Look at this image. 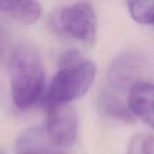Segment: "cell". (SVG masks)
Instances as JSON below:
<instances>
[{
  "mask_svg": "<svg viewBox=\"0 0 154 154\" xmlns=\"http://www.w3.org/2000/svg\"><path fill=\"white\" fill-rule=\"evenodd\" d=\"M12 97L16 107L27 109L42 98L45 73L36 48L28 42L18 43L9 59Z\"/></svg>",
  "mask_w": 154,
  "mask_h": 154,
  "instance_id": "cell-1",
  "label": "cell"
},
{
  "mask_svg": "<svg viewBox=\"0 0 154 154\" xmlns=\"http://www.w3.org/2000/svg\"><path fill=\"white\" fill-rule=\"evenodd\" d=\"M97 74L95 63L86 60L78 50L65 51L59 60V70L44 97L46 106L65 105L83 97Z\"/></svg>",
  "mask_w": 154,
  "mask_h": 154,
  "instance_id": "cell-2",
  "label": "cell"
},
{
  "mask_svg": "<svg viewBox=\"0 0 154 154\" xmlns=\"http://www.w3.org/2000/svg\"><path fill=\"white\" fill-rule=\"evenodd\" d=\"M53 29L65 36L92 44L97 35V17L90 3L79 2L58 8L51 16Z\"/></svg>",
  "mask_w": 154,
  "mask_h": 154,
  "instance_id": "cell-3",
  "label": "cell"
},
{
  "mask_svg": "<svg viewBox=\"0 0 154 154\" xmlns=\"http://www.w3.org/2000/svg\"><path fill=\"white\" fill-rule=\"evenodd\" d=\"M79 119L76 110L69 104L47 106L45 134L58 148H69L78 136Z\"/></svg>",
  "mask_w": 154,
  "mask_h": 154,
  "instance_id": "cell-4",
  "label": "cell"
},
{
  "mask_svg": "<svg viewBox=\"0 0 154 154\" xmlns=\"http://www.w3.org/2000/svg\"><path fill=\"white\" fill-rule=\"evenodd\" d=\"M142 62L140 58L132 53L125 52L116 57L109 67L108 81L110 85L120 91L131 89L140 82Z\"/></svg>",
  "mask_w": 154,
  "mask_h": 154,
  "instance_id": "cell-5",
  "label": "cell"
},
{
  "mask_svg": "<svg viewBox=\"0 0 154 154\" xmlns=\"http://www.w3.org/2000/svg\"><path fill=\"white\" fill-rule=\"evenodd\" d=\"M128 108L134 117L154 130V84L142 81L135 84L130 89Z\"/></svg>",
  "mask_w": 154,
  "mask_h": 154,
  "instance_id": "cell-6",
  "label": "cell"
},
{
  "mask_svg": "<svg viewBox=\"0 0 154 154\" xmlns=\"http://www.w3.org/2000/svg\"><path fill=\"white\" fill-rule=\"evenodd\" d=\"M54 146L42 129L23 132L16 142V154H68Z\"/></svg>",
  "mask_w": 154,
  "mask_h": 154,
  "instance_id": "cell-7",
  "label": "cell"
},
{
  "mask_svg": "<svg viewBox=\"0 0 154 154\" xmlns=\"http://www.w3.org/2000/svg\"><path fill=\"white\" fill-rule=\"evenodd\" d=\"M0 13H5L22 23L31 24L40 18L42 6L36 1H0Z\"/></svg>",
  "mask_w": 154,
  "mask_h": 154,
  "instance_id": "cell-8",
  "label": "cell"
},
{
  "mask_svg": "<svg viewBox=\"0 0 154 154\" xmlns=\"http://www.w3.org/2000/svg\"><path fill=\"white\" fill-rule=\"evenodd\" d=\"M97 106L99 112L105 117L124 123H132L134 120V116L132 115L129 108L109 91L101 93L98 97Z\"/></svg>",
  "mask_w": 154,
  "mask_h": 154,
  "instance_id": "cell-9",
  "label": "cell"
},
{
  "mask_svg": "<svg viewBox=\"0 0 154 154\" xmlns=\"http://www.w3.org/2000/svg\"><path fill=\"white\" fill-rule=\"evenodd\" d=\"M127 5L134 21L141 24L153 23L154 1H130Z\"/></svg>",
  "mask_w": 154,
  "mask_h": 154,
  "instance_id": "cell-10",
  "label": "cell"
},
{
  "mask_svg": "<svg viewBox=\"0 0 154 154\" xmlns=\"http://www.w3.org/2000/svg\"><path fill=\"white\" fill-rule=\"evenodd\" d=\"M126 154H154V136L138 134L131 140Z\"/></svg>",
  "mask_w": 154,
  "mask_h": 154,
  "instance_id": "cell-11",
  "label": "cell"
},
{
  "mask_svg": "<svg viewBox=\"0 0 154 154\" xmlns=\"http://www.w3.org/2000/svg\"><path fill=\"white\" fill-rule=\"evenodd\" d=\"M9 42V35L6 28L0 23V54H2L7 48Z\"/></svg>",
  "mask_w": 154,
  "mask_h": 154,
  "instance_id": "cell-12",
  "label": "cell"
},
{
  "mask_svg": "<svg viewBox=\"0 0 154 154\" xmlns=\"http://www.w3.org/2000/svg\"><path fill=\"white\" fill-rule=\"evenodd\" d=\"M152 25H153V26H154V22H153V23H152Z\"/></svg>",
  "mask_w": 154,
  "mask_h": 154,
  "instance_id": "cell-13",
  "label": "cell"
}]
</instances>
